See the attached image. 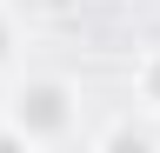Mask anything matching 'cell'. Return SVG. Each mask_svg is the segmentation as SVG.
I'll return each mask as SVG.
<instances>
[{"instance_id": "cell-1", "label": "cell", "mask_w": 160, "mask_h": 153, "mask_svg": "<svg viewBox=\"0 0 160 153\" xmlns=\"http://www.w3.org/2000/svg\"><path fill=\"white\" fill-rule=\"evenodd\" d=\"M0 140L7 146H67L80 140V87L67 73H20L0 100Z\"/></svg>"}, {"instance_id": "cell-2", "label": "cell", "mask_w": 160, "mask_h": 153, "mask_svg": "<svg viewBox=\"0 0 160 153\" xmlns=\"http://www.w3.org/2000/svg\"><path fill=\"white\" fill-rule=\"evenodd\" d=\"M93 146H160V127H147V120H107L93 133Z\"/></svg>"}, {"instance_id": "cell-3", "label": "cell", "mask_w": 160, "mask_h": 153, "mask_svg": "<svg viewBox=\"0 0 160 153\" xmlns=\"http://www.w3.org/2000/svg\"><path fill=\"white\" fill-rule=\"evenodd\" d=\"M133 100L147 107V113H160V47H147L133 60Z\"/></svg>"}, {"instance_id": "cell-4", "label": "cell", "mask_w": 160, "mask_h": 153, "mask_svg": "<svg viewBox=\"0 0 160 153\" xmlns=\"http://www.w3.org/2000/svg\"><path fill=\"white\" fill-rule=\"evenodd\" d=\"M20 47H27V27L13 20V7L0 0V73H13L20 67Z\"/></svg>"}]
</instances>
